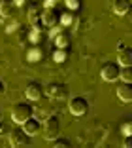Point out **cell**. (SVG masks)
<instances>
[{
	"instance_id": "24",
	"label": "cell",
	"mask_w": 132,
	"mask_h": 148,
	"mask_svg": "<svg viewBox=\"0 0 132 148\" xmlns=\"http://www.w3.org/2000/svg\"><path fill=\"white\" fill-rule=\"evenodd\" d=\"M125 148H132V135H125Z\"/></svg>"
},
{
	"instance_id": "8",
	"label": "cell",
	"mask_w": 132,
	"mask_h": 148,
	"mask_svg": "<svg viewBox=\"0 0 132 148\" xmlns=\"http://www.w3.org/2000/svg\"><path fill=\"white\" fill-rule=\"evenodd\" d=\"M117 63H119L121 66L132 65V48L125 46L123 42L117 44Z\"/></svg>"
},
{
	"instance_id": "13",
	"label": "cell",
	"mask_w": 132,
	"mask_h": 148,
	"mask_svg": "<svg viewBox=\"0 0 132 148\" xmlns=\"http://www.w3.org/2000/svg\"><path fill=\"white\" fill-rule=\"evenodd\" d=\"M55 40V48H70V42H72V34L66 31H60L53 36Z\"/></svg>"
},
{
	"instance_id": "5",
	"label": "cell",
	"mask_w": 132,
	"mask_h": 148,
	"mask_svg": "<svg viewBox=\"0 0 132 148\" xmlns=\"http://www.w3.org/2000/svg\"><path fill=\"white\" fill-rule=\"evenodd\" d=\"M8 137H9V144L15 146V148L28 146V144H30V135L23 129V127H15V129H12L8 133Z\"/></svg>"
},
{
	"instance_id": "26",
	"label": "cell",
	"mask_w": 132,
	"mask_h": 148,
	"mask_svg": "<svg viewBox=\"0 0 132 148\" xmlns=\"http://www.w3.org/2000/svg\"><path fill=\"white\" fill-rule=\"evenodd\" d=\"M13 2H15V6H23L26 0H13Z\"/></svg>"
},
{
	"instance_id": "18",
	"label": "cell",
	"mask_w": 132,
	"mask_h": 148,
	"mask_svg": "<svg viewBox=\"0 0 132 148\" xmlns=\"http://www.w3.org/2000/svg\"><path fill=\"white\" fill-rule=\"evenodd\" d=\"M123 82H132V65H125L121 66V76H119Z\"/></svg>"
},
{
	"instance_id": "15",
	"label": "cell",
	"mask_w": 132,
	"mask_h": 148,
	"mask_svg": "<svg viewBox=\"0 0 132 148\" xmlns=\"http://www.w3.org/2000/svg\"><path fill=\"white\" fill-rule=\"evenodd\" d=\"M42 57H43V49L40 46H36V44L32 48H28V51H26V61H30V63L42 61Z\"/></svg>"
},
{
	"instance_id": "11",
	"label": "cell",
	"mask_w": 132,
	"mask_h": 148,
	"mask_svg": "<svg viewBox=\"0 0 132 148\" xmlns=\"http://www.w3.org/2000/svg\"><path fill=\"white\" fill-rule=\"evenodd\" d=\"M117 97H119L123 103H130L132 101V82H121L115 89Z\"/></svg>"
},
{
	"instance_id": "12",
	"label": "cell",
	"mask_w": 132,
	"mask_h": 148,
	"mask_svg": "<svg viewBox=\"0 0 132 148\" xmlns=\"http://www.w3.org/2000/svg\"><path fill=\"white\" fill-rule=\"evenodd\" d=\"M132 10V2L130 0H113V12L117 13V15H128Z\"/></svg>"
},
{
	"instance_id": "14",
	"label": "cell",
	"mask_w": 132,
	"mask_h": 148,
	"mask_svg": "<svg viewBox=\"0 0 132 148\" xmlns=\"http://www.w3.org/2000/svg\"><path fill=\"white\" fill-rule=\"evenodd\" d=\"M15 12V2L13 0H0V17L9 19Z\"/></svg>"
},
{
	"instance_id": "25",
	"label": "cell",
	"mask_w": 132,
	"mask_h": 148,
	"mask_svg": "<svg viewBox=\"0 0 132 148\" xmlns=\"http://www.w3.org/2000/svg\"><path fill=\"white\" fill-rule=\"evenodd\" d=\"M4 91H6V84L0 80V95H4Z\"/></svg>"
},
{
	"instance_id": "21",
	"label": "cell",
	"mask_w": 132,
	"mask_h": 148,
	"mask_svg": "<svg viewBox=\"0 0 132 148\" xmlns=\"http://www.w3.org/2000/svg\"><path fill=\"white\" fill-rule=\"evenodd\" d=\"M121 133H123V135H132V120H127V122L121 125Z\"/></svg>"
},
{
	"instance_id": "17",
	"label": "cell",
	"mask_w": 132,
	"mask_h": 148,
	"mask_svg": "<svg viewBox=\"0 0 132 148\" xmlns=\"http://www.w3.org/2000/svg\"><path fill=\"white\" fill-rule=\"evenodd\" d=\"M68 55H70L68 48H57L55 51H53V61L55 63H64L66 59H68Z\"/></svg>"
},
{
	"instance_id": "20",
	"label": "cell",
	"mask_w": 132,
	"mask_h": 148,
	"mask_svg": "<svg viewBox=\"0 0 132 148\" xmlns=\"http://www.w3.org/2000/svg\"><path fill=\"white\" fill-rule=\"evenodd\" d=\"M64 4H66V8H68V10L77 12V10L81 8V0H64Z\"/></svg>"
},
{
	"instance_id": "19",
	"label": "cell",
	"mask_w": 132,
	"mask_h": 148,
	"mask_svg": "<svg viewBox=\"0 0 132 148\" xmlns=\"http://www.w3.org/2000/svg\"><path fill=\"white\" fill-rule=\"evenodd\" d=\"M74 23V13H72V10L70 12H64V13H60V25H72Z\"/></svg>"
},
{
	"instance_id": "16",
	"label": "cell",
	"mask_w": 132,
	"mask_h": 148,
	"mask_svg": "<svg viewBox=\"0 0 132 148\" xmlns=\"http://www.w3.org/2000/svg\"><path fill=\"white\" fill-rule=\"evenodd\" d=\"M26 15H28V21L34 25V23L40 21V15H42V8H40L36 2H30L28 6V12H26Z\"/></svg>"
},
{
	"instance_id": "4",
	"label": "cell",
	"mask_w": 132,
	"mask_h": 148,
	"mask_svg": "<svg viewBox=\"0 0 132 148\" xmlns=\"http://www.w3.org/2000/svg\"><path fill=\"white\" fill-rule=\"evenodd\" d=\"M121 76V65L117 61H108L106 65L100 69V78L104 82H115Z\"/></svg>"
},
{
	"instance_id": "9",
	"label": "cell",
	"mask_w": 132,
	"mask_h": 148,
	"mask_svg": "<svg viewBox=\"0 0 132 148\" xmlns=\"http://www.w3.org/2000/svg\"><path fill=\"white\" fill-rule=\"evenodd\" d=\"M42 95H43V87H42V84H38V82H30L28 86L25 87V97L28 101H40Z\"/></svg>"
},
{
	"instance_id": "22",
	"label": "cell",
	"mask_w": 132,
	"mask_h": 148,
	"mask_svg": "<svg viewBox=\"0 0 132 148\" xmlns=\"http://www.w3.org/2000/svg\"><path fill=\"white\" fill-rule=\"evenodd\" d=\"M9 131H12V129H9V123H6L4 120L0 118V135H8Z\"/></svg>"
},
{
	"instance_id": "7",
	"label": "cell",
	"mask_w": 132,
	"mask_h": 148,
	"mask_svg": "<svg viewBox=\"0 0 132 148\" xmlns=\"http://www.w3.org/2000/svg\"><path fill=\"white\" fill-rule=\"evenodd\" d=\"M45 93L49 97H53V99H68V87L64 86V84H49V86L45 87Z\"/></svg>"
},
{
	"instance_id": "2",
	"label": "cell",
	"mask_w": 132,
	"mask_h": 148,
	"mask_svg": "<svg viewBox=\"0 0 132 148\" xmlns=\"http://www.w3.org/2000/svg\"><path fill=\"white\" fill-rule=\"evenodd\" d=\"M40 23H42L43 29H53V27H59L60 25V12L55 8V6H47L45 10H42Z\"/></svg>"
},
{
	"instance_id": "6",
	"label": "cell",
	"mask_w": 132,
	"mask_h": 148,
	"mask_svg": "<svg viewBox=\"0 0 132 148\" xmlns=\"http://www.w3.org/2000/svg\"><path fill=\"white\" fill-rule=\"evenodd\" d=\"M68 108L74 116H83V114H87V110H89V101H87L85 97H81V95H76V97L70 99Z\"/></svg>"
},
{
	"instance_id": "3",
	"label": "cell",
	"mask_w": 132,
	"mask_h": 148,
	"mask_svg": "<svg viewBox=\"0 0 132 148\" xmlns=\"http://www.w3.org/2000/svg\"><path fill=\"white\" fill-rule=\"evenodd\" d=\"M32 112H34V108L28 103H15L12 106V120L15 123H23L25 120H28L32 116Z\"/></svg>"
},
{
	"instance_id": "1",
	"label": "cell",
	"mask_w": 132,
	"mask_h": 148,
	"mask_svg": "<svg viewBox=\"0 0 132 148\" xmlns=\"http://www.w3.org/2000/svg\"><path fill=\"white\" fill-rule=\"evenodd\" d=\"M43 129V137H45L47 140H55L60 137V118L55 116V114H51V116L45 118V123L42 125Z\"/></svg>"
},
{
	"instance_id": "10",
	"label": "cell",
	"mask_w": 132,
	"mask_h": 148,
	"mask_svg": "<svg viewBox=\"0 0 132 148\" xmlns=\"http://www.w3.org/2000/svg\"><path fill=\"white\" fill-rule=\"evenodd\" d=\"M21 127L28 133L30 137H34V135H38L40 131H42V122H40L38 118H34V116H30L28 120H25V122L21 123Z\"/></svg>"
},
{
	"instance_id": "23",
	"label": "cell",
	"mask_w": 132,
	"mask_h": 148,
	"mask_svg": "<svg viewBox=\"0 0 132 148\" xmlns=\"http://www.w3.org/2000/svg\"><path fill=\"white\" fill-rule=\"evenodd\" d=\"M53 144H55V148H68L70 146V143L68 140H64V139H60V140H53Z\"/></svg>"
},
{
	"instance_id": "27",
	"label": "cell",
	"mask_w": 132,
	"mask_h": 148,
	"mask_svg": "<svg viewBox=\"0 0 132 148\" xmlns=\"http://www.w3.org/2000/svg\"><path fill=\"white\" fill-rule=\"evenodd\" d=\"M53 2H55V0H45V4H47V6H53Z\"/></svg>"
},
{
	"instance_id": "29",
	"label": "cell",
	"mask_w": 132,
	"mask_h": 148,
	"mask_svg": "<svg viewBox=\"0 0 132 148\" xmlns=\"http://www.w3.org/2000/svg\"><path fill=\"white\" fill-rule=\"evenodd\" d=\"M130 2H132V0H130Z\"/></svg>"
},
{
	"instance_id": "28",
	"label": "cell",
	"mask_w": 132,
	"mask_h": 148,
	"mask_svg": "<svg viewBox=\"0 0 132 148\" xmlns=\"http://www.w3.org/2000/svg\"><path fill=\"white\" fill-rule=\"evenodd\" d=\"M0 118H2V112H0Z\"/></svg>"
}]
</instances>
